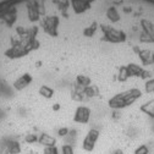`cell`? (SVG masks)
<instances>
[{"label": "cell", "instance_id": "cell-1", "mask_svg": "<svg viewBox=\"0 0 154 154\" xmlns=\"http://www.w3.org/2000/svg\"><path fill=\"white\" fill-rule=\"evenodd\" d=\"M134 154H149V153H148V148H147V146H144V144L140 146L136 150H134Z\"/></svg>", "mask_w": 154, "mask_h": 154}]
</instances>
